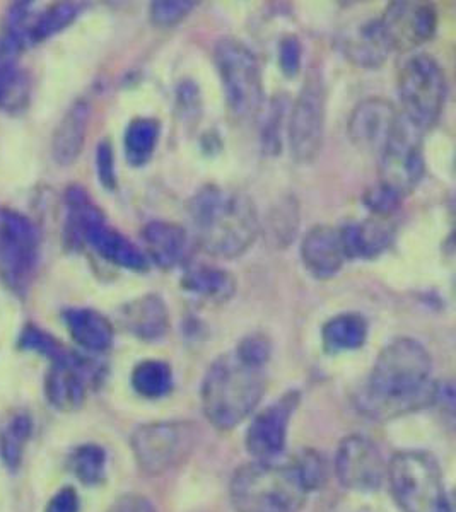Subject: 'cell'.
Instances as JSON below:
<instances>
[{"instance_id":"1","label":"cell","mask_w":456,"mask_h":512,"mask_svg":"<svg viewBox=\"0 0 456 512\" xmlns=\"http://www.w3.org/2000/svg\"><path fill=\"white\" fill-rule=\"evenodd\" d=\"M433 361L414 338H397L381 350L359 395L369 419H397L434 403Z\"/></svg>"},{"instance_id":"2","label":"cell","mask_w":456,"mask_h":512,"mask_svg":"<svg viewBox=\"0 0 456 512\" xmlns=\"http://www.w3.org/2000/svg\"><path fill=\"white\" fill-rule=\"evenodd\" d=\"M188 217L200 248L226 260L250 250L262 229L253 198L219 185H205L190 198Z\"/></svg>"},{"instance_id":"3","label":"cell","mask_w":456,"mask_h":512,"mask_svg":"<svg viewBox=\"0 0 456 512\" xmlns=\"http://www.w3.org/2000/svg\"><path fill=\"white\" fill-rule=\"evenodd\" d=\"M267 390L264 367L243 361L236 352L212 362L202 383V407L219 431H229L252 414Z\"/></svg>"},{"instance_id":"4","label":"cell","mask_w":456,"mask_h":512,"mask_svg":"<svg viewBox=\"0 0 456 512\" xmlns=\"http://www.w3.org/2000/svg\"><path fill=\"white\" fill-rule=\"evenodd\" d=\"M229 494L236 512H299L310 489L294 460L253 461L236 470Z\"/></svg>"},{"instance_id":"5","label":"cell","mask_w":456,"mask_h":512,"mask_svg":"<svg viewBox=\"0 0 456 512\" xmlns=\"http://www.w3.org/2000/svg\"><path fill=\"white\" fill-rule=\"evenodd\" d=\"M393 499L404 512H453L441 466L426 451H402L386 466Z\"/></svg>"},{"instance_id":"6","label":"cell","mask_w":456,"mask_h":512,"mask_svg":"<svg viewBox=\"0 0 456 512\" xmlns=\"http://www.w3.org/2000/svg\"><path fill=\"white\" fill-rule=\"evenodd\" d=\"M214 59L229 115L240 125L255 122L265 103L264 79L257 57L240 40L224 38L217 43Z\"/></svg>"},{"instance_id":"7","label":"cell","mask_w":456,"mask_h":512,"mask_svg":"<svg viewBox=\"0 0 456 512\" xmlns=\"http://www.w3.org/2000/svg\"><path fill=\"white\" fill-rule=\"evenodd\" d=\"M398 98L402 115L421 132L438 123L445 110L446 76L438 60L427 53H416L400 65L397 74Z\"/></svg>"},{"instance_id":"8","label":"cell","mask_w":456,"mask_h":512,"mask_svg":"<svg viewBox=\"0 0 456 512\" xmlns=\"http://www.w3.org/2000/svg\"><path fill=\"white\" fill-rule=\"evenodd\" d=\"M40 253V233L35 224L16 210L0 209V277L11 291H28Z\"/></svg>"},{"instance_id":"9","label":"cell","mask_w":456,"mask_h":512,"mask_svg":"<svg viewBox=\"0 0 456 512\" xmlns=\"http://www.w3.org/2000/svg\"><path fill=\"white\" fill-rule=\"evenodd\" d=\"M327 86L320 72H310L294 99L287 123V142L294 161L308 164L318 158L325 139Z\"/></svg>"},{"instance_id":"10","label":"cell","mask_w":456,"mask_h":512,"mask_svg":"<svg viewBox=\"0 0 456 512\" xmlns=\"http://www.w3.org/2000/svg\"><path fill=\"white\" fill-rule=\"evenodd\" d=\"M422 135L424 132L414 127L400 113L395 132L378 154V169H380L378 185L400 200H404L407 195L416 190L426 171L424 152H422Z\"/></svg>"},{"instance_id":"11","label":"cell","mask_w":456,"mask_h":512,"mask_svg":"<svg viewBox=\"0 0 456 512\" xmlns=\"http://www.w3.org/2000/svg\"><path fill=\"white\" fill-rule=\"evenodd\" d=\"M197 427L190 422H154L142 425L132 436L139 468L147 475L171 472L192 454Z\"/></svg>"},{"instance_id":"12","label":"cell","mask_w":456,"mask_h":512,"mask_svg":"<svg viewBox=\"0 0 456 512\" xmlns=\"http://www.w3.org/2000/svg\"><path fill=\"white\" fill-rule=\"evenodd\" d=\"M386 47L392 52H410L433 38L438 14L426 2H392L378 19Z\"/></svg>"},{"instance_id":"13","label":"cell","mask_w":456,"mask_h":512,"mask_svg":"<svg viewBox=\"0 0 456 512\" xmlns=\"http://www.w3.org/2000/svg\"><path fill=\"white\" fill-rule=\"evenodd\" d=\"M335 473L345 489L357 492L378 490L386 465L375 444L363 436L345 437L335 456Z\"/></svg>"},{"instance_id":"14","label":"cell","mask_w":456,"mask_h":512,"mask_svg":"<svg viewBox=\"0 0 456 512\" xmlns=\"http://www.w3.org/2000/svg\"><path fill=\"white\" fill-rule=\"evenodd\" d=\"M299 405L298 391H289L262 410L246 432V449L257 461H274L286 448L287 427Z\"/></svg>"},{"instance_id":"15","label":"cell","mask_w":456,"mask_h":512,"mask_svg":"<svg viewBox=\"0 0 456 512\" xmlns=\"http://www.w3.org/2000/svg\"><path fill=\"white\" fill-rule=\"evenodd\" d=\"M400 120V111L385 98H368L352 110L347 132L352 144L369 154H380Z\"/></svg>"},{"instance_id":"16","label":"cell","mask_w":456,"mask_h":512,"mask_svg":"<svg viewBox=\"0 0 456 512\" xmlns=\"http://www.w3.org/2000/svg\"><path fill=\"white\" fill-rule=\"evenodd\" d=\"M91 364L79 355L67 354L52 362L45 379L48 402L60 412H74L86 400Z\"/></svg>"},{"instance_id":"17","label":"cell","mask_w":456,"mask_h":512,"mask_svg":"<svg viewBox=\"0 0 456 512\" xmlns=\"http://www.w3.org/2000/svg\"><path fill=\"white\" fill-rule=\"evenodd\" d=\"M299 255L308 274L318 280L332 279L347 262L340 227L328 224L311 227L310 231L304 234Z\"/></svg>"},{"instance_id":"18","label":"cell","mask_w":456,"mask_h":512,"mask_svg":"<svg viewBox=\"0 0 456 512\" xmlns=\"http://www.w3.org/2000/svg\"><path fill=\"white\" fill-rule=\"evenodd\" d=\"M82 243L91 246L98 255L117 267L127 268L132 272H146L149 268L146 253L129 238L108 226L105 219L93 222L86 229Z\"/></svg>"},{"instance_id":"19","label":"cell","mask_w":456,"mask_h":512,"mask_svg":"<svg viewBox=\"0 0 456 512\" xmlns=\"http://www.w3.org/2000/svg\"><path fill=\"white\" fill-rule=\"evenodd\" d=\"M147 260L159 268L170 270L183 263L188 253L190 239L187 229L170 221H152L142 231Z\"/></svg>"},{"instance_id":"20","label":"cell","mask_w":456,"mask_h":512,"mask_svg":"<svg viewBox=\"0 0 456 512\" xmlns=\"http://www.w3.org/2000/svg\"><path fill=\"white\" fill-rule=\"evenodd\" d=\"M347 260L364 258L371 260L388 250L395 238V227L388 217L375 216L366 221L351 222L340 227Z\"/></svg>"},{"instance_id":"21","label":"cell","mask_w":456,"mask_h":512,"mask_svg":"<svg viewBox=\"0 0 456 512\" xmlns=\"http://www.w3.org/2000/svg\"><path fill=\"white\" fill-rule=\"evenodd\" d=\"M122 323L134 337L156 342L170 330V313L158 294H146L122 309Z\"/></svg>"},{"instance_id":"22","label":"cell","mask_w":456,"mask_h":512,"mask_svg":"<svg viewBox=\"0 0 456 512\" xmlns=\"http://www.w3.org/2000/svg\"><path fill=\"white\" fill-rule=\"evenodd\" d=\"M183 292L195 297L197 301L212 306H221L228 303L236 294V279L224 268L211 267V265H197L188 268L180 282Z\"/></svg>"},{"instance_id":"23","label":"cell","mask_w":456,"mask_h":512,"mask_svg":"<svg viewBox=\"0 0 456 512\" xmlns=\"http://www.w3.org/2000/svg\"><path fill=\"white\" fill-rule=\"evenodd\" d=\"M89 105L86 101H76L71 110L65 113L59 127L53 134L52 152L53 159L62 166L74 163L81 154L89 125Z\"/></svg>"},{"instance_id":"24","label":"cell","mask_w":456,"mask_h":512,"mask_svg":"<svg viewBox=\"0 0 456 512\" xmlns=\"http://www.w3.org/2000/svg\"><path fill=\"white\" fill-rule=\"evenodd\" d=\"M64 323L72 340L81 349L103 352L113 342V326L105 316L91 308H71L64 313Z\"/></svg>"},{"instance_id":"25","label":"cell","mask_w":456,"mask_h":512,"mask_svg":"<svg viewBox=\"0 0 456 512\" xmlns=\"http://www.w3.org/2000/svg\"><path fill=\"white\" fill-rule=\"evenodd\" d=\"M368 338V321L356 313H344L323 326V349L327 354H344L361 349Z\"/></svg>"},{"instance_id":"26","label":"cell","mask_w":456,"mask_h":512,"mask_svg":"<svg viewBox=\"0 0 456 512\" xmlns=\"http://www.w3.org/2000/svg\"><path fill=\"white\" fill-rule=\"evenodd\" d=\"M347 57L363 67H378L390 55L383 35H381L378 19L363 24L356 33H352L345 41Z\"/></svg>"},{"instance_id":"27","label":"cell","mask_w":456,"mask_h":512,"mask_svg":"<svg viewBox=\"0 0 456 512\" xmlns=\"http://www.w3.org/2000/svg\"><path fill=\"white\" fill-rule=\"evenodd\" d=\"M31 431L33 420L26 412H14L0 425V458L12 472H16L23 463Z\"/></svg>"},{"instance_id":"28","label":"cell","mask_w":456,"mask_h":512,"mask_svg":"<svg viewBox=\"0 0 456 512\" xmlns=\"http://www.w3.org/2000/svg\"><path fill=\"white\" fill-rule=\"evenodd\" d=\"M161 123L156 118H134L125 132V154L132 166L139 168L149 163L158 147Z\"/></svg>"},{"instance_id":"29","label":"cell","mask_w":456,"mask_h":512,"mask_svg":"<svg viewBox=\"0 0 456 512\" xmlns=\"http://www.w3.org/2000/svg\"><path fill=\"white\" fill-rule=\"evenodd\" d=\"M65 207H67V241L74 245L82 243L84 233L93 222L105 219L101 210L91 202L88 192L81 187H71L65 193Z\"/></svg>"},{"instance_id":"30","label":"cell","mask_w":456,"mask_h":512,"mask_svg":"<svg viewBox=\"0 0 456 512\" xmlns=\"http://www.w3.org/2000/svg\"><path fill=\"white\" fill-rule=\"evenodd\" d=\"M173 373L168 362L147 359L135 366L132 386L139 395L146 398H161L171 390Z\"/></svg>"},{"instance_id":"31","label":"cell","mask_w":456,"mask_h":512,"mask_svg":"<svg viewBox=\"0 0 456 512\" xmlns=\"http://www.w3.org/2000/svg\"><path fill=\"white\" fill-rule=\"evenodd\" d=\"M79 11H81L79 6L71 4V2L55 4L45 11H40L35 26H33V33H31V43L35 45V43L59 35L60 31H64L67 26H71L76 21Z\"/></svg>"},{"instance_id":"32","label":"cell","mask_w":456,"mask_h":512,"mask_svg":"<svg viewBox=\"0 0 456 512\" xmlns=\"http://www.w3.org/2000/svg\"><path fill=\"white\" fill-rule=\"evenodd\" d=\"M72 470L86 485H98L105 477L106 454L96 444H84L72 454Z\"/></svg>"},{"instance_id":"33","label":"cell","mask_w":456,"mask_h":512,"mask_svg":"<svg viewBox=\"0 0 456 512\" xmlns=\"http://www.w3.org/2000/svg\"><path fill=\"white\" fill-rule=\"evenodd\" d=\"M299 222L298 205L291 198L284 200L277 209L272 210L269 221L270 236L277 246H286L296 234Z\"/></svg>"},{"instance_id":"34","label":"cell","mask_w":456,"mask_h":512,"mask_svg":"<svg viewBox=\"0 0 456 512\" xmlns=\"http://www.w3.org/2000/svg\"><path fill=\"white\" fill-rule=\"evenodd\" d=\"M19 345H21V349L45 355L52 362L60 361L67 354V350L55 338L50 337L48 333L43 332L40 328H36V326H28L24 330L21 340H19Z\"/></svg>"},{"instance_id":"35","label":"cell","mask_w":456,"mask_h":512,"mask_svg":"<svg viewBox=\"0 0 456 512\" xmlns=\"http://www.w3.org/2000/svg\"><path fill=\"white\" fill-rule=\"evenodd\" d=\"M195 6H197L195 2H176V0L152 2L149 16H151L152 24L161 26V28H170V26L182 23Z\"/></svg>"},{"instance_id":"36","label":"cell","mask_w":456,"mask_h":512,"mask_svg":"<svg viewBox=\"0 0 456 512\" xmlns=\"http://www.w3.org/2000/svg\"><path fill=\"white\" fill-rule=\"evenodd\" d=\"M234 352L248 364L265 369V366L269 364L270 355H272V344L264 333H253V335L243 338Z\"/></svg>"},{"instance_id":"37","label":"cell","mask_w":456,"mask_h":512,"mask_svg":"<svg viewBox=\"0 0 456 512\" xmlns=\"http://www.w3.org/2000/svg\"><path fill=\"white\" fill-rule=\"evenodd\" d=\"M294 463L298 466L299 473L310 492L320 489L325 483L327 466H325L322 454L315 453V451H304L303 454H299Z\"/></svg>"},{"instance_id":"38","label":"cell","mask_w":456,"mask_h":512,"mask_svg":"<svg viewBox=\"0 0 456 512\" xmlns=\"http://www.w3.org/2000/svg\"><path fill=\"white\" fill-rule=\"evenodd\" d=\"M303 64V45L296 35H286L279 43V65L282 74L293 79L301 72Z\"/></svg>"},{"instance_id":"39","label":"cell","mask_w":456,"mask_h":512,"mask_svg":"<svg viewBox=\"0 0 456 512\" xmlns=\"http://www.w3.org/2000/svg\"><path fill=\"white\" fill-rule=\"evenodd\" d=\"M96 169H98V178L101 185L113 190L117 187V175H115V159H113L112 144L108 140H103L96 151Z\"/></svg>"},{"instance_id":"40","label":"cell","mask_w":456,"mask_h":512,"mask_svg":"<svg viewBox=\"0 0 456 512\" xmlns=\"http://www.w3.org/2000/svg\"><path fill=\"white\" fill-rule=\"evenodd\" d=\"M282 117H284V101H274L270 108L269 120L264 132V146L269 149L272 154L281 149V125Z\"/></svg>"},{"instance_id":"41","label":"cell","mask_w":456,"mask_h":512,"mask_svg":"<svg viewBox=\"0 0 456 512\" xmlns=\"http://www.w3.org/2000/svg\"><path fill=\"white\" fill-rule=\"evenodd\" d=\"M178 106L182 108V115H197L200 110L199 88L193 82H183L178 88ZM192 117V118H193Z\"/></svg>"},{"instance_id":"42","label":"cell","mask_w":456,"mask_h":512,"mask_svg":"<svg viewBox=\"0 0 456 512\" xmlns=\"http://www.w3.org/2000/svg\"><path fill=\"white\" fill-rule=\"evenodd\" d=\"M45 512H79V497L72 487H65L53 495Z\"/></svg>"},{"instance_id":"43","label":"cell","mask_w":456,"mask_h":512,"mask_svg":"<svg viewBox=\"0 0 456 512\" xmlns=\"http://www.w3.org/2000/svg\"><path fill=\"white\" fill-rule=\"evenodd\" d=\"M110 512H156L151 502L139 497V495H127L122 497Z\"/></svg>"}]
</instances>
